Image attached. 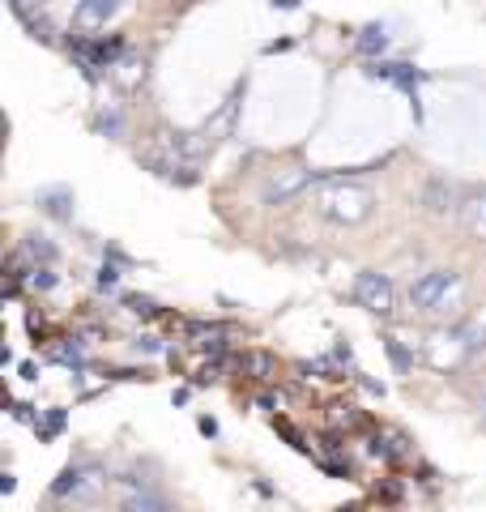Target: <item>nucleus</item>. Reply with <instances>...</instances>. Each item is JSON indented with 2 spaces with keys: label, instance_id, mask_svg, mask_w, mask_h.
<instances>
[{
  "label": "nucleus",
  "instance_id": "nucleus-1",
  "mask_svg": "<svg viewBox=\"0 0 486 512\" xmlns=\"http://www.w3.org/2000/svg\"><path fill=\"white\" fill-rule=\"evenodd\" d=\"M312 210L333 227H363L376 214V192L359 180H324L312 188Z\"/></svg>",
  "mask_w": 486,
  "mask_h": 512
},
{
  "label": "nucleus",
  "instance_id": "nucleus-2",
  "mask_svg": "<svg viewBox=\"0 0 486 512\" xmlns=\"http://www.w3.org/2000/svg\"><path fill=\"white\" fill-rule=\"evenodd\" d=\"M354 303L367 308L371 316H393L397 312V286L388 274L380 269H363L359 278H354Z\"/></svg>",
  "mask_w": 486,
  "mask_h": 512
},
{
  "label": "nucleus",
  "instance_id": "nucleus-3",
  "mask_svg": "<svg viewBox=\"0 0 486 512\" xmlns=\"http://www.w3.org/2000/svg\"><path fill=\"white\" fill-rule=\"evenodd\" d=\"M457 295H461V278L452 274V269H431V274H423V278L410 286L414 308H423V312H440Z\"/></svg>",
  "mask_w": 486,
  "mask_h": 512
},
{
  "label": "nucleus",
  "instance_id": "nucleus-4",
  "mask_svg": "<svg viewBox=\"0 0 486 512\" xmlns=\"http://www.w3.org/2000/svg\"><path fill=\"white\" fill-rule=\"evenodd\" d=\"M469 359V346L457 329H435L427 338V363L440 367V372H452V367H461Z\"/></svg>",
  "mask_w": 486,
  "mask_h": 512
},
{
  "label": "nucleus",
  "instance_id": "nucleus-5",
  "mask_svg": "<svg viewBox=\"0 0 486 512\" xmlns=\"http://www.w3.org/2000/svg\"><path fill=\"white\" fill-rule=\"evenodd\" d=\"M312 167H282V171H273L269 180H265V205H282V201H290V197H299V192H307L312 188Z\"/></svg>",
  "mask_w": 486,
  "mask_h": 512
},
{
  "label": "nucleus",
  "instance_id": "nucleus-6",
  "mask_svg": "<svg viewBox=\"0 0 486 512\" xmlns=\"http://www.w3.org/2000/svg\"><path fill=\"white\" fill-rule=\"evenodd\" d=\"M124 5H128V0H81V5L73 9V30H81V35H90V30H103Z\"/></svg>",
  "mask_w": 486,
  "mask_h": 512
},
{
  "label": "nucleus",
  "instance_id": "nucleus-7",
  "mask_svg": "<svg viewBox=\"0 0 486 512\" xmlns=\"http://www.w3.org/2000/svg\"><path fill=\"white\" fill-rule=\"evenodd\" d=\"M111 77H116L120 90H137L145 82V56H120L111 64Z\"/></svg>",
  "mask_w": 486,
  "mask_h": 512
},
{
  "label": "nucleus",
  "instance_id": "nucleus-8",
  "mask_svg": "<svg viewBox=\"0 0 486 512\" xmlns=\"http://www.w3.org/2000/svg\"><path fill=\"white\" fill-rule=\"evenodd\" d=\"M427 210H431V214L461 210V201H457V188H452L448 180H440V175H435V180L427 184Z\"/></svg>",
  "mask_w": 486,
  "mask_h": 512
},
{
  "label": "nucleus",
  "instance_id": "nucleus-9",
  "mask_svg": "<svg viewBox=\"0 0 486 512\" xmlns=\"http://www.w3.org/2000/svg\"><path fill=\"white\" fill-rule=\"evenodd\" d=\"M461 218H465V227L474 235H486V188L461 201Z\"/></svg>",
  "mask_w": 486,
  "mask_h": 512
},
{
  "label": "nucleus",
  "instance_id": "nucleus-10",
  "mask_svg": "<svg viewBox=\"0 0 486 512\" xmlns=\"http://www.w3.org/2000/svg\"><path fill=\"white\" fill-rule=\"evenodd\" d=\"M384 47H388V30L384 26H367L359 35V52L363 56H376V52H384Z\"/></svg>",
  "mask_w": 486,
  "mask_h": 512
},
{
  "label": "nucleus",
  "instance_id": "nucleus-11",
  "mask_svg": "<svg viewBox=\"0 0 486 512\" xmlns=\"http://www.w3.org/2000/svg\"><path fill=\"white\" fill-rule=\"evenodd\" d=\"M465 346H469V355H478V350H486V325H478V320H465V325L457 329Z\"/></svg>",
  "mask_w": 486,
  "mask_h": 512
},
{
  "label": "nucleus",
  "instance_id": "nucleus-12",
  "mask_svg": "<svg viewBox=\"0 0 486 512\" xmlns=\"http://www.w3.org/2000/svg\"><path fill=\"white\" fill-rule=\"evenodd\" d=\"M124 512H171V508L162 504L158 495H133V500L124 504Z\"/></svg>",
  "mask_w": 486,
  "mask_h": 512
},
{
  "label": "nucleus",
  "instance_id": "nucleus-13",
  "mask_svg": "<svg viewBox=\"0 0 486 512\" xmlns=\"http://www.w3.org/2000/svg\"><path fill=\"white\" fill-rule=\"evenodd\" d=\"M243 363H248L256 376H273V359H269V355H248Z\"/></svg>",
  "mask_w": 486,
  "mask_h": 512
},
{
  "label": "nucleus",
  "instance_id": "nucleus-14",
  "mask_svg": "<svg viewBox=\"0 0 486 512\" xmlns=\"http://www.w3.org/2000/svg\"><path fill=\"white\" fill-rule=\"evenodd\" d=\"M99 286H116V269H103V274H99Z\"/></svg>",
  "mask_w": 486,
  "mask_h": 512
}]
</instances>
